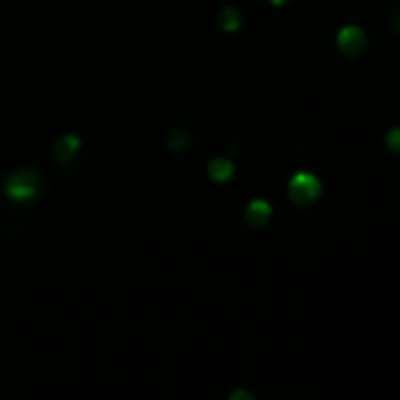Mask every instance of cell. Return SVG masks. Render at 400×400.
Masks as SVG:
<instances>
[{
	"label": "cell",
	"mask_w": 400,
	"mask_h": 400,
	"mask_svg": "<svg viewBox=\"0 0 400 400\" xmlns=\"http://www.w3.org/2000/svg\"><path fill=\"white\" fill-rule=\"evenodd\" d=\"M290 198H292V203L297 205H311L316 203L320 198V191H323V186H320L318 177H313L311 172H297L292 179H290Z\"/></svg>",
	"instance_id": "6da1fadb"
},
{
	"label": "cell",
	"mask_w": 400,
	"mask_h": 400,
	"mask_svg": "<svg viewBox=\"0 0 400 400\" xmlns=\"http://www.w3.org/2000/svg\"><path fill=\"white\" fill-rule=\"evenodd\" d=\"M5 193H8L10 200H17V203H26L38 193V174L31 172V170H21V172H14L5 181Z\"/></svg>",
	"instance_id": "7a4b0ae2"
},
{
	"label": "cell",
	"mask_w": 400,
	"mask_h": 400,
	"mask_svg": "<svg viewBox=\"0 0 400 400\" xmlns=\"http://www.w3.org/2000/svg\"><path fill=\"white\" fill-rule=\"evenodd\" d=\"M271 3H273V5H285V3H288V0H271Z\"/></svg>",
	"instance_id": "30bf717a"
},
{
	"label": "cell",
	"mask_w": 400,
	"mask_h": 400,
	"mask_svg": "<svg viewBox=\"0 0 400 400\" xmlns=\"http://www.w3.org/2000/svg\"><path fill=\"white\" fill-rule=\"evenodd\" d=\"M221 26H224L226 31H236L240 26V14L236 8H226L224 12H221Z\"/></svg>",
	"instance_id": "52a82bcc"
},
{
	"label": "cell",
	"mask_w": 400,
	"mask_h": 400,
	"mask_svg": "<svg viewBox=\"0 0 400 400\" xmlns=\"http://www.w3.org/2000/svg\"><path fill=\"white\" fill-rule=\"evenodd\" d=\"M386 144H388V148H391V151L400 153V128H393L391 132L386 134Z\"/></svg>",
	"instance_id": "ba28073f"
},
{
	"label": "cell",
	"mask_w": 400,
	"mask_h": 400,
	"mask_svg": "<svg viewBox=\"0 0 400 400\" xmlns=\"http://www.w3.org/2000/svg\"><path fill=\"white\" fill-rule=\"evenodd\" d=\"M337 45H339V50L346 57H356L365 50L368 40H365V33L360 31L358 26H346V28H341L339 36H337Z\"/></svg>",
	"instance_id": "3957f363"
},
{
	"label": "cell",
	"mask_w": 400,
	"mask_h": 400,
	"mask_svg": "<svg viewBox=\"0 0 400 400\" xmlns=\"http://www.w3.org/2000/svg\"><path fill=\"white\" fill-rule=\"evenodd\" d=\"M78 148H80V139L76 134H66V137H61L59 141H57V148H54V156L59 163H68L73 156L78 153Z\"/></svg>",
	"instance_id": "5b68a950"
},
{
	"label": "cell",
	"mask_w": 400,
	"mask_h": 400,
	"mask_svg": "<svg viewBox=\"0 0 400 400\" xmlns=\"http://www.w3.org/2000/svg\"><path fill=\"white\" fill-rule=\"evenodd\" d=\"M226 400H257V398L248 391V388H240V386H238V388H233V391L228 393V398H226Z\"/></svg>",
	"instance_id": "9c48e42d"
},
{
	"label": "cell",
	"mask_w": 400,
	"mask_h": 400,
	"mask_svg": "<svg viewBox=\"0 0 400 400\" xmlns=\"http://www.w3.org/2000/svg\"><path fill=\"white\" fill-rule=\"evenodd\" d=\"M208 172L214 181H228L233 177V163L228 158H214L208 165Z\"/></svg>",
	"instance_id": "8992f818"
},
{
	"label": "cell",
	"mask_w": 400,
	"mask_h": 400,
	"mask_svg": "<svg viewBox=\"0 0 400 400\" xmlns=\"http://www.w3.org/2000/svg\"><path fill=\"white\" fill-rule=\"evenodd\" d=\"M271 214H273V210L266 200H252V203L245 208V219H248L254 228L266 226L268 219H271Z\"/></svg>",
	"instance_id": "277c9868"
}]
</instances>
